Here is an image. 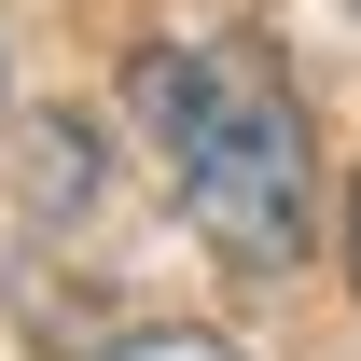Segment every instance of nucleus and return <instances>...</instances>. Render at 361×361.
Wrapping results in <instances>:
<instances>
[{"label":"nucleus","instance_id":"20e7f679","mask_svg":"<svg viewBox=\"0 0 361 361\" xmlns=\"http://www.w3.org/2000/svg\"><path fill=\"white\" fill-rule=\"evenodd\" d=\"M0 84H14V70H0Z\"/></svg>","mask_w":361,"mask_h":361},{"label":"nucleus","instance_id":"39448f33","mask_svg":"<svg viewBox=\"0 0 361 361\" xmlns=\"http://www.w3.org/2000/svg\"><path fill=\"white\" fill-rule=\"evenodd\" d=\"M348 14H361V0H348Z\"/></svg>","mask_w":361,"mask_h":361},{"label":"nucleus","instance_id":"f257e3e1","mask_svg":"<svg viewBox=\"0 0 361 361\" xmlns=\"http://www.w3.org/2000/svg\"><path fill=\"white\" fill-rule=\"evenodd\" d=\"M139 111H153V153H167L180 209L223 264L278 278L306 264V223H319V139H306V97L278 84L264 42H153L139 56Z\"/></svg>","mask_w":361,"mask_h":361},{"label":"nucleus","instance_id":"7ed1b4c3","mask_svg":"<svg viewBox=\"0 0 361 361\" xmlns=\"http://www.w3.org/2000/svg\"><path fill=\"white\" fill-rule=\"evenodd\" d=\"M348 278H361V180H348Z\"/></svg>","mask_w":361,"mask_h":361},{"label":"nucleus","instance_id":"f03ea898","mask_svg":"<svg viewBox=\"0 0 361 361\" xmlns=\"http://www.w3.org/2000/svg\"><path fill=\"white\" fill-rule=\"evenodd\" d=\"M111 361H236V348L195 334V319H139V334H111Z\"/></svg>","mask_w":361,"mask_h":361}]
</instances>
